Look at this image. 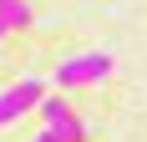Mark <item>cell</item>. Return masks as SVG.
<instances>
[{
	"instance_id": "6da1fadb",
	"label": "cell",
	"mask_w": 147,
	"mask_h": 142,
	"mask_svg": "<svg viewBox=\"0 0 147 142\" xmlns=\"http://www.w3.org/2000/svg\"><path fill=\"white\" fill-rule=\"evenodd\" d=\"M102 76H112V56H102V51L71 56V61L56 66V86H91V81H102Z\"/></svg>"
},
{
	"instance_id": "7a4b0ae2",
	"label": "cell",
	"mask_w": 147,
	"mask_h": 142,
	"mask_svg": "<svg viewBox=\"0 0 147 142\" xmlns=\"http://www.w3.org/2000/svg\"><path fill=\"white\" fill-rule=\"evenodd\" d=\"M41 97H46L41 81H15V86H5V91H0V127L20 122L30 107H41Z\"/></svg>"
},
{
	"instance_id": "3957f363",
	"label": "cell",
	"mask_w": 147,
	"mask_h": 142,
	"mask_svg": "<svg viewBox=\"0 0 147 142\" xmlns=\"http://www.w3.org/2000/svg\"><path fill=\"white\" fill-rule=\"evenodd\" d=\"M36 112L46 117V132H56V137H66V142H86V127L76 122V112H71L61 97H41Z\"/></svg>"
},
{
	"instance_id": "277c9868",
	"label": "cell",
	"mask_w": 147,
	"mask_h": 142,
	"mask_svg": "<svg viewBox=\"0 0 147 142\" xmlns=\"http://www.w3.org/2000/svg\"><path fill=\"white\" fill-rule=\"evenodd\" d=\"M0 20H5V30H26L30 26V5L26 0H0Z\"/></svg>"
},
{
	"instance_id": "5b68a950",
	"label": "cell",
	"mask_w": 147,
	"mask_h": 142,
	"mask_svg": "<svg viewBox=\"0 0 147 142\" xmlns=\"http://www.w3.org/2000/svg\"><path fill=\"white\" fill-rule=\"evenodd\" d=\"M0 36H10V30H5V20H0Z\"/></svg>"
}]
</instances>
